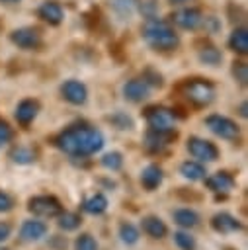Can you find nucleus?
<instances>
[{
  "label": "nucleus",
  "instance_id": "35",
  "mask_svg": "<svg viewBox=\"0 0 248 250\" xmlns=\"http://www.w3.org/2000/svg\"><path fill=\"white\" fill-rule=\"evenodd\" d=\"M12 207H14V199H12L8 193L0 191V213H6V211H10Z\"/></svg>",
  "mask_w": 248,
  "mask_h": 250
},
{
  "label": "nucleus",
  "instance_id": "20",
  "mask_svg": "<svg viewBox=\"0 0 248 250\" xmlns=\"http://www.w3.org/2000/svg\"><path fill=\"white\" fill-rule=\"evenodd\" d=\"M180 174H182L186 180L197 182V180H203L207 172H205V166H203L201 162L186 160V162H182V166H180Z\"/></svg>",
  "mask_w": 248,
  "mask_h": 250
},
{
  "label": "nucleus",
  "instance_id": "19",
  "mask_svg": "<svg viewBox=\"0 0 248 250\" xmlns=\"http://www.w3.org/2000/svg\"><path fill=\"white\" fill-rule=\"evenodd\" d=\"M143 230L152 238H162L168 234V227L164 225V221L158 217H152V215L143 219Z\"/></svg>",
  "mask_w": 248,
  "mask_h": 250
},
{
  "label": "nucleus",
  "instance_id": "30",
  "mask_svg": "<svg viewBox=\"0 0 248 250\" xmlns=\"http://www.w3.org/2000/svg\"><path fill=\"white\" fill-rule=\"evenodd\" d=\"M74 250H98V242L90 234H80L74 242Z\"/></svg>",
  "mask_w": 248,
  "mask_h": 250
},
{
  "label": "nucleus",
  "instance_id": "26",
  "mask_svg": "<svg viewBox=\"0 0 248 250\" xmlns=\"http://www.w3.org/2000/svg\"><path fill=\"white\" fill-rule=\"evenodd\" d=\"M199 61L203 64H209V66H219L221 61H223V55H221L219 49H215V47L209 45V47H203L199 51Z\"/></svg>",
  "mask_w": 248,
  "mask_h": 250
},
{
  "label": "nucleus",
  "instance_id": "40",
  "mask_svg": "<svg viewBox=\"0 0 248 250\" xmlns=\"http://www.w3.org/2000/svg\"><path fill=\"white\" fill-rule=\"evenodd\" d=\"M2 2H16V0H2Z\"/></svg>",
  "mask_w": 248,
  "mask_h": 250
},
{
  "label": "nucleus",
  "instance_id": "32",
  "mask_svg": "<svg viewBox=\"0 0 248 250\" xmlns=\"http://www.w3.org/2000/svg\"><path fill=\"white\" fill-rule=\"evenodd\" d=\"M143 80H145L148 86H162V76H160L158 72H154L152 68H146V70H145Z\"/></svg>",
  "mask_w": 248,
  "mask_h": 250
},
{
  "label": "nucleus",
  "instance_id": "11",
  "mask_svg": "<svg viewBox=\"0 0 248 250\" xmlns=\"http://www.w3.org/2000/svg\"><path fill=\"white\" fill-rule=\"evenodd\" d=\"M211 227H213V230L219 232V234H232V232H238V230L242 229V223H240L236 217H232L230 213H225V211H223V213L213 215Z\"/></svg>",
  "mask_w": 248,
  "mask_h": 250
},
{
  "label": "nucleus",
  "instance_id": "6",
  "mask_svg": "<svg viewBox=\"0 0 248 250\" xmlns=\"http://www.w3.org/2000/svg\"><path fill=\"white\" fill-rule=\"evenodd\" d=\"M146 123L154 131H170L176 123V113L168 107H148L146 109Z\"/></svg>",
  "mask_w": 248,
  "mask_h": 250
},
{
  "label": "nucleus",
  "instance_id": "12",
  "mask_svg": "<svg viewBox=\"0 0 248 250\" xmlns=\"http://www.w3.org/2000/svg\"><path fill=\"white\" fill-rule=\"evenodd\" d=\"M174 139H176V131H174V129H170V131H154V129H150V131L146 133V137H145V145H146L148 150L160 152V150H162L164 146H168Z\"/></svg>",
  "mask_w": 248,
  "mask_h": 250
},
{
  "label": "nucleus",
  "instance_id": "21",
  "mask_svg": "<svg viewBox=\"0 0 248 250\" xmlns=\"http://www.w3.org/2000/svg\"><path fill=\"white\" fill-rule=\"evenodd\" d=\"M172 217H174V223L180 225V227H184V229H191V227H195L199 223V215L193 209H187V207L176 209L172 213Z\"/></svg>",
  "mask_w": 248,
  "mask_h": 250
},
{
  "label": "nucleus",
  "instance_id": "13",
  "mask_svg": "<svg viewBox=\"0 0 248 250\" xmlns=\"http://www.w3.org/2000/svg\"><path fill=\"white\" fill-rule=\"evenodd\" d=\"M45 234H47V225L45 223L35 221V219H29V221H23L21 223V229H20V238L21 240H25V242H37Z\"/></svg>",
  "mask_w": 248,
  "mask_h": 250
},
{
  "label": "nucleus",
  "instance_id": "27",
  "mask_svg": "<svg viewBox=\"0 0 248 250\" xmlns=\"http://www.w3.org/2000/svg\"><path fill=\"white\" fill-rule=\"evenodd\" d=\"M10 158L16 164H31L35 160V152L29 146H16V148H12Z\"/></svg>",
  "mask_w": 248,
  "mask_h": 250
},
{
  "label": "nucleus",
  "instance_id": "37",
  "mask_svg": "<svg viewBox=\"0 0 248 250\" xmlns=\"http://www.w3.org/2000/svg\"><path fill=\"white\" fill-rule=\"evenodd\" d=\"M240 115H242V117H246V104H242V105H240Z\"/></svg>",
  "mask_w": 248,
  "mask_h": 250
},
{
  "label": "nucleus",
  "instance_id": "23",
  "mask_svg": "<svg viewBox=\"0 0 248 250\" xmlns=\"http://www.w3.org/2000/svg\"><path fill=\"white\" fill-rule=\"evenodd\" d=\"M107 209V197L103 193H96L84 201V211L90 215H102Z\"/></svg>",
  "mask_w": 248,
  "mask_h": 250
},
{
  "label": "nucleus",
  "instance_id": "5",
  "mask_svg": "<svg viewBox=\"0 0 248 250\" xmlns=\"http://www.w3.org/2000/svg\"><path fill=\"white\" fill-rule=\"evenodd\" d=\"M27 209L37 217H57L62 211L59 199L53 197V195H35V197H31L29 203H27Z\"/></svg>",
  "mask_w": 248,
  "mask_h": 250
},
{
  "label": "nucleus",
  "instance_id": "16",
  "mask_svg": "<svg viewBox=\"0 0 248 250\" xmlns=\"http://www.w3.org/2000/svg\"><path fill=\"white\" fill-rule=\"evenodd\" d=\"M162 180H164V174L156 164H148L141 172V184L146 191H154L156 188H160Z\"/></svg>",
  "mask_w": 248,
  "mask_h": 250
},
{
  "label": "nucleus",
  "instance_id": "4",
  "mask_svg": "<svg viewBox=\"0 0 248 250\" xmlns=\"http://www.w3.org/2000/svg\"><path fill=\"white\" fill-rule=\"evenodd\" d=\"M186 98L195 105H209L215 98V88L207 80H191L186 84Z\"/></svg>",
  "mask_w": 248,
  "mask_h": 250
},
{
  "label": "nucleus",
  "instance_id": "28",
  "mask_svg": "<svg viewBox=\"0 0 248 250\" xmlns=\"http://www.w3.org/2000/svg\"><path fill=\"white\" fill-rule=\"evenodd\" d=\"M100 162H102L103 168H107V170H111V172H117V170H121V166H123V154L117 152V150H111V152H105Z\"/></svg>",
  "mask_w": 248,
  "mask_h": 250
},
{
  "label": "nucleus",
  "instance_id": "2",
  "mask_svg": "<svg viewBox=\"0 0 248 250\" xmlns=\"http://www.w3.org/2000/svg\"><path fill=\"white\" fill-rule=\"evenodd\" d=\"M143 37L154 51H174L180 45L178 33L160 20H148L143 25Z\"/></svg>",
  "mask_w": 248,
  "mask_h": 250
},
{
  "label": "nucleus",
  "instance_id": "17",
  "mask_svg": "<svg viewBox=\"0 0 248 250\" xmlns=\"http://www.w3.org/2000/svg\"><path fill=\"white\" fill-rule=\"evenodd\" d=\"M37 111H39V104L35 100H21L16 107V119L25 127L37 117Z\"/></svg>",
  "mask_w": 248,
  "mask_h": 250
},
{
  "label": "nucleus",
  "instance_id": "18",
  "mask_svg": "<svg viewBox=\"0 0 248 250\" xmlns=\"http://www.w3.org/2000/svg\"><path fill=\"white\" fill-rule=\"evenodd\" d=\"M37 14H39L41 20H45V21L51 23V25H59V23L62 21V8H61L55 0H47V2H43V4L39 6Z\"/></svg>",
  "mask_w": 248,
  "mask_h": 250
},
{
  "label": "nucleus",
  "instance_id": "34",
  "mask_svg": "<svg viewBox=\"0 0 248 250\" xmlns=\"http://www.w3.org/2000/svg\"><path fill=\"white\" fill-rule=\"evenodd\" d=\"M10 141H12V129L8 127L6 121L0 119V146L6 145V143H10Z\"/></svg>",
  "mask_w": 248,
  "mask_h": 250
},
{
  "label": "nucleus",
  "instance_id": "29",
  "mask_svg": "<svg viewBox=\"0 0 248 250\" xmlns=\"http://www.w3.org/2000/svg\"><path fill=\"white\" fill-rule=\"evenodd\" d=\"M174 242H176V246L180 248V250H195V238L189 234V232H186V230H178V232H174Z\"/></svg>",
  "mask_w": 248,
  "mask_h": 250
},
{
  "label": "nucleus",
  "instance_id": "7",
  "mask_svg": "<svg viewBox=\"0 0 248 250\" xmlns=\"http://www.w3.org/2000/svg\"><path fill=\"white\" fill-rule=\"evenodd\" d=\"M187 150L193 158L201 160V162H213L219 158V148L205 141V139H199V137H189L187 139Z\"/></svg>",
  "mask_w": 248,
  "mask_h": 250
},
{
  "label": "nucleus",
  "instance_id": "14",
  "mask_svg": "<svg viewBox=\"0 0 248 250\" xmlns=\"http://www.w3.org/2000/svg\"><path fill=\"white\" fill-rule=\"evenodd\" d=\"M203 180H205V186L217 193H228L234 188V178L227 172H217V174H211Z\"/></svg>",
  "mask_w": 248,
  "mask_h": 250
},
{
  "label": "nucleus",
  "instance_id": "9",
  "mask_svg": "<svg viewBox=\"0 0 248 250\" xmlns=\"http://www.w3.org/2000/svg\"><path fill=\"white\" fill-rule=\"evenodd\" d=\"M170 18L182 29H197L203 23V14L197 8H182V10L174 12Z\"/></svg>",
  "mask_w": 248,
  "mask_h": 250
},
{
  "label": "nucleus",
  "instance_id": "25",
  "mask_svg": "<svg viewBox=\"0 0 248 250\" xmlns=\"http://www.w3.org/2000/svg\"><path fill=\"white\" fill-rule=\"evenodd\" d=\"M139 229L133 225V223H121L119 225V238H121V242H125L127 246H133V244H137L139 242Z\"/></svg>",
  "mask_w": 248,
  "mask_h": 250
},
{
  "label": "nucleus",
  "instance_id": "1",
  "mask_svg": "<svg viewBox=\"0 0 248 250\" xmlns=\"http://www.w3.org/2000/svg\"><path fill=\"white\" fill-rule=\"evenodd\" d=\"M57 146L70 156H88L103 146V135L96 127L76 125L57 137Z\"/></svg>",
  "mask_w": 248,
  "mask_h": 250
},
{
  "label": "nucleus",
  "instance_id": "15",
  "mask_svg": "<svg viewBox=\"0 0 248 250\" xmlns=\"http://www.w3.org/2000/svg\"><path fill=\"white\" fill-rule=\"evenodd\" d=\"M123 94L129 102H143L150 96V86L145 82V80H129L125 86H123Z\"/></svg>",
  "mask_w": 248,
  "mask_h": 250
},
{
  "label": "nucleus",
  "instance_id": "33",
  "mask_svg": "<svg viewBox=\"0 0 248 250\" xmlns=\"http://www.w3.org/2000/svg\"><path fill=\"white\" fill-rule=\"evenodd\" d=\"M232 74H234V78L244 86L246 84V80H248V74H246V64L244 62H234V68H232Z\"/></svg>",
  "mask_w": 248,
  "mask_h": 250
},
{
  "label": "nucleus",
  "instance_id": "10",
  "mask_svg": "<svg viewBox=\"0 0 248 250\" xmlns=\"http://www.w3.org/2000/svg\"><path fill=\"white\" fill-rule=\"evenodd\" d=\"M61 94H62V98L66 102H70L74 105H82L86 102V98H88V90L80 80H66L61 86Z\"/></svg>",
  "mask_w": 248,
  "mask_h": 250
},
{
  "label": "nucleus",
  "instance_id": "22",
  "mask_svg": "<svg viewBox=\"0 0 248 250\" xmlns=\"http://www.w3.org/2000/svg\"><path fill=\"white\" fill-rule=\"evenodd\" d=\"M228 47H230L234 53H240V55L248 53V31H246L244 27L234 29V31L230 33V37H228Z\"/></svg>",
  "mask_w": 248,
  "mask_h": 250
},
{
  "label": "nucleus",
  "instance_id": "3",
  "mask_svg": "<svg viewBox=\"0 0 248 250\" xmlns=\"http://www.w3.org/2000/svg\"><path fill=\"white\" fill-rule=\"evenodd\" d=\"M205 125L209 127L211 133H215L217 137H221V139H225V141H236L238 135H240L238 125H236L232 119H228V117H225V115H219V113L209 115V117L205 119Z\"/></svg>",
  "mask_w": 248,
  "mask_h": 250
},
{
  "label": "nucleus",
  "instance_id": "36",
  "mask_svg": "<svg viewBox=\"0 0 248 250\" xmlns=\"http://www.w3.org/2000/svg\"><path fill=\"white\" fill-rule=\"evenodd\" d=\"M10 234H12V225H10V223L0 221V242L8 240V238H10Z\"/></svg>",
  "mask_w": 248,
  "mask_h": 250
},
{
  "label": "nucleus",
  "instance_id": "8",
  "mask_svg": "<svg viewBox=\"0 0 248 250\" xmlns=\"http://www.w3.org/2000/svg\"><path fill=\"white\" fill-rule=\"evenodd\" d=\"M10 39L14 45H18L20 49H37L41 45V35L37 29L33 27H20V29H14L10 33Z\"/></svg>",
  "mask_w": 248,
  "mask_h": 250
},
{
  "label": "nucleus",
  "instance_id": "38",
  "mask_svg": "<svg viewBox=\"0 0 248 250\" xmlns=\"http://www.w3.org/2000/svg\"><path fill=\"white\" fill-rule=\"evenodd\" d=\"M117 2H121V4H125V6H131V4H135V0H117Z\"/></svg>",
  "mask_w": 248,
  "mask_h": 250
},
{
  "label": "nucleus",
  "instance_id": "31",
  "mask_svg": "<svg viewBox=\"0 0 248 250\" xmlns=\"http://www.w3.org/2000/svg\"><path fill=\"white\" fill-rule=\"evenodd\" d=\"M109 121L117 127V129H133V119L125 113H115L109 117Z\"/></svg>",
  "mask_w": 248,
  "mask_h": 250
},
{
  "label": "nucleus",
  "instance_id": "24",
  "mask_svg": "<svg viewBox=\"0 0 248 250\" xmlns=\"http://www.w3.org/2000/svg\"><path fill=\"white\" fill-rule=\"evenodd\" d=\"M57 217H59V221H57V223H59V229H62L64 232L76 230V229L80 227V223H82V221H80V215L70 213V211H64V213L61 211Z\"/></svg>",
  "mask_w": 248,
  "mask_h": 250
},
{
  "label": "nucleus",
  "instance_id": "39",
  "mask_svg": "<svg viewBox=\"0 0 248 250\" xmlns=\"http://www.w3.org/2000/svg\"><path fill=\"white\" fill-rule=\"evenodd\" d=\"M172 4H182V2H187V0H170Z\"/></svg>",
  "mask_w": 248,
  "mask_h": 250
}]
</instances>
